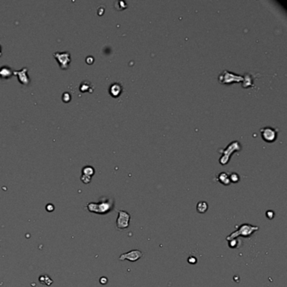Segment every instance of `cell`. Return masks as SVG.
<instances>
[{
	"mask_svg": "<svg viewBox=\"0 0 287 287\" xmlns=\"http://www.w3.org/2000/svg\"><path fill=\"white\" fill-rule=\"evenodd\" d=\"M86 62L89 63V64H92V63L94 62V58H93L92 56H88V57L86 58Z\"/></svg>",
	"mask_w": 287,
	"mask_h": 287,
	"instance_id": "21",
	"label": "cell"
},
{
	"mask_svg": "<svg viewBox=\"0 0 287 287\" xmlns=\"http://www.w3.org/2000/svg\"><path fill=\"white\" fill-rule=\"evenodd\" d=\"M12 75H13V71L9 67L3 66L0 67V78H1L8 79V78H10Z\"/></svg>",
	"mask_w": 287,
	"mask_h": 287,
	"instance_id": "9",
	"label": "cell"
},
{
	"mask_svg": "<svg viewBox=\"0 0 287 287\" xmlns=\"http://www.w3.org/2000/svg\"><path fill=\"white\" fill-rule=\"evenodd\" d=\"M82 173H83V175L89 176V177H92L94 174V169L91 166H86L83 169Z\"/></svg>",
	"mask_w": 287,
	"mask_h": 287,
	"instance_id": "13",
	"label": "cell"
},
{
	"mask_svg": "<svg viewBox=\"0 0 287 287\" xmlns=\"http://www.w3.org/2000/svg\"><path fill=\"white\" fill-rule=\"evenodd\" d=\"M0 54H1V46H0Z\"/></svg>",
	"mask_w": 287,
	"mask_h": 287,
	"instance_id": "24",
	"label": "cell"
},
{
	"mask_svg": "<svg viewBox=\"0 0 287 287\" xmlns=\"http://www.w3.org/2000/svg\"><path fill=\"white\" fill-rule=\"evenodd\" d=\"M27 72H28V69H27L26 67H24V68H22L19 71H14V72H13V74L18 76L19 83L24 84V85H27V84H29V83H30V78H29V76L27 74Z\"/></svg>",
	"mask_w": 287,
	"mask_h": 287,
	"instance_id": "8",
	"label": "cell"
},
{
	"mask_svg": "<svg viewBox=\"0 0 287 287\" xmlns=\"http://www.w3.org/2000/svg\"><path fill=\"white\" fill-rule=\"evenodd\" d=\"M265 216H266V217L268 218V219H269V220H272V219L274 217V211H271V210H269V211H267L265 213Z\"/></svg>",
	"mask_w": 287,
	"mask_h": 287,
	"instance_id": "18",
	"label": "cell"
},
{
	"mask_svg": "<svg viewBox=\"0 0 287 287\" xmlns=\"http://www.w3.org/2000/svg\"><path fill=\"white\" fill-rule=\"evenodd\" d=\"M143 256V253L141 250L133 249L129 251L127 253H124L119 257V259L121 261L128 260L130 262H136V261L139 260Z\"/></svg>",
	"mask_w": 287,
	"mask_h": 287,
	"instance_id": "4",
	"label": "cell"
},
{
	"mask_svg": "<svg viewBox=\"0 0 287 287\" xmlns=\"http://www.w3.org/2000/svg\"><path fill=\"white\" fill-rule=\"evenodd\" d=\"M219 80L222 83H230L232 82H239L240 80H243V78L241 76L236 75L234 73H229L228 71H224L220 76H219Z\"/></svg>",
	"mask_w": 287,
	"mask_h": 287,
	"instance_id": "7",
	"label": "cell"
},
{
	"mask_svg": "<svg viewBox=\"0 0 287 287\" xmlns=\"http://www.w3.org/2000/svg\"><path fill=\"white\" fill-rule=\"evenodd\" d=\"M236 231L232 232L230 235L227 237V241L232 240V239L237 238L238 237H250L253 234H254L257 231L259 230V227L257 226L251 225V224H242L240 226H237Z\"/></svg>",
	"mask_w": 287,
	"mask_h": 287,
	"instance_id": "2",
	"label": "cell"
},
{
	"mask_svg": "<svg viewBox=\"0 0 287 287\" xmlns=\"http://www.w3.org/2000/svg\"><path fill=\"white\" fill-rule=\"evenodd\" d=\"M218 181L224 185H229L231 184L230 180H229V175L227 173H225V172L221 173L218 175Z\"/></svg>",
	"mask_w": 287,
	"mask_h": 287,
	"instance_id": "11",
	"label": "cell"
},
{
	"mask_svg": "<svg viewBox=\"0 0 287 287\" xmlns=\"http://www.w3.org/2000/svg\"><path fill=\"white\" fill-rule=\"evenodd\" d=\"M130 222H131V215L126 211L120 210L118 211V217L116 220V228L120 231L127 229L130 226Z\"/></svg>",
	"mask_w": 287,
	"mask_h": 287,
	"instance_id": "3",
	"label": "cell"
},
{
	"mask_svg": "<svg viewBox=\"0 0 287 287\" xmlns=\"http://www.w3.org/2000/svg\"><path fill=\"white\" fill-rule=\"evenodd\" d=\"M121 84H119V83H114L112 85L110 86V92L111 95L114 97H117L120 95L121 92Z\"/></svg>",
	"mask_w": 287,
	"mask_h": 287,
	"instance_id": "10",
	"label": "cell"
},
{
	"mask_svg": "<svg viewBox=\"0 0 287 287\" xmlns=\"http://www.w3.org/2000/svg\"><path fill=\"white\" fill-rule=\"evenodd\" d=\"M81 180L83 181L84 184H88L91 181V177H89V176H86V175H82L81 176Z\"/></svg>",
	"mask_w": 287,
	"mask_h": 287,
	"instance_id": "19",
	"label": "cell"
},
{
	"mask_svg": "<svg viewBox=\"0 0 287 287\" xmlns=\"http://www.w3.org/2000/svg\"><path fill=\"white\" fill-rule=\"evenodd\" d=\"M54 57L57 60L60 67L62 69H67L69 67V63L71 62L69 52H55L53 54Z\"/></svg>",
	"mask_w": 287,
	"mask_h": 287,
	"instance_id": "5",
	"label": "cell"
},
{
	"mask_svg": "<svg viewBox=\"0 0 287 287\" xmlns=\"http://www.w3.org/2000/svg\"><path fill=\"white\" fill-rule=\"evenodd\" d=\"M99 281H100V283L102 284H105L108 282V279L106 277H101L100 279H99Z\"/></svg>",
	"mask_w": 287,
	"mask_h": 287,
	"instance_id": "22",
	"label": "cell"
},
{
	"mask_svg": "<svg viewBox=\"0 0 287 287\" xmlns=\"http://www.w3.org/2000/svg\"><path fill=\"white\" fill-rule=\"evenodd\" d=\"M196 210L199 213H201V214L206 212L207 210H208V203L206 201L198 202L197 206H196Z\"/></svg>",
	"mask_w": 287,
	"mask_h": 287,
	"instance_id": "12",
	"label": "cell"
},
{
	"mask_svg": "<svg viewBox=\"0 0 287 287\" xmlns=\"http://www.w3.org/2000/svg\"><path fill=\"white\" fill-rule=\"evenodd\" d=\"M227 242L228 246L231 248H238L239 245H240V241L237 238L232 239V240H229V241Z\"/></svg>",
	"mask_w": 287,
	"mask_h": 287,
	"instance_id": "14",
	"label": "cell"
},
{
	"mask_svg": "<svg viewBox=\"0 0 287 287\" xmlns=\"http://www.w3.org/2000/svg\"><path fill=\"white\" fill-rule=\"evenodd\" d=\"M1 55H2V54H0V56H1Z\"/></svg>",
	"mask_w": 287,
	"mask_h": 287,
	"instance_id": "25",
	"label": "cell"
},
{
	"mask_svg": "<svg viewBox=\"0 0 287 287\" xmlns=\"http://www.w3.org/2000/svg\"><path fill=\"white\" fill-rule=\"evenodd\" d=\"M53 209H54V206H52V205L51 204L47 205V206H46V210H47V211H52Z\"/></svg>",
	"mask_w": 287,
	"mask_h": 287,
	"instance_id": "23",
	"label": "cell"
},
{
	"mask_svg": "<svg viewBox=\"0 0 287 287\" xmlns=\"http://www.w3.org/2000/svg\"><path fill=\"white\" fill-rule=\"evenodd\" d=\"M188 263L190 264H196L197 263V258H196L195 256H190L188 258Z\"/></svg>",
	"mask_w": 287,
	"mask_h": 287,
	"instance_id": "20",
	"label": "cell"
},
{
	"mask_svg": "<svg viewBox=\"0 0 287 287\" xmlns=\"http://www.w3.org/2000/svg\"><path fill=\"white\" fill-rule=\"evenodd\" d=\"M90 89V83L87 81H84L83 83H81L80 85V91L81 92H87L89 91V89Z\"/></svg>",
	"mask_w": 287,
	"mask_h": 287,
	"instance_id": "15",
	"label": "cell"
},
{
	"mask_svg": "<svg viewBox=\"0 0 287 287\" xmlns=\"http://www.w3.org/2000/svg\"><path fill=\"white\" fill-rule=\"evenodd\" d=\"M114 200L103 198L99 203H89L87 205V208L90 212L97 214H107L114 209Z\"/></svg>",
	"mask_w": 287,
	"mask_h": 287,
	"instance_id": "1",
	"label": "cell"
},
{
	"mask_svg": "<svg viewBox=\"0 0 287 287\" xmlns=\"http://www.w3.org/2000/svg\"><path fill=\"white\" fill-rule=\"evenodd\" d=\"M62 100H63V102H65V103L70 102V100H71V94H70L69 93L66 92V93H64V94H62Z\"/></svg>",
	"mask_w": 287,
	"mask_h": 287,
	"instance_id": "17",
	"label": "cell"
},
{
	"mask_svg": "<svg viewBox=\"0 0 287 287\" xmlns=\"http://www.w3.org/2000/svg\"><path fill=\"white\" fill-rule=\"evenodd\" d=\"M278 130L273 127H264L260 130L263 139L266 142H272L276 139Z\"/></svg>",
	"mask_w": 287,
	"mask_h": 287,
	"instance_id": "6",
	"label": "cell"
},
{
	"mask_svg": "<svg viewBox=\"0 0 287 287\" xmlns=\"http://www.w3.org/2000/svg\"><path fill=\"white\" fill-rule=\"evenodd\" d=\"M229 180H230L231 183H237L240 180V177L236 173H232L229 175Z\"/></svg>",
	"mask_w": 287,
	"mask_h": 287,
	"instance_id": "16",
	"label": "cell"
}]
</instances>
